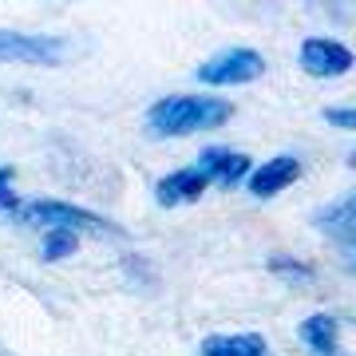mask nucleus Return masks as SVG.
<instances>
[{
	"label": "nucleus",
	"instance_id": "1",
	"mask_svg": "<svg viewBox=\"0 0 356 356\" xmlns=\"http://www.w3.org/2000/svg\"><path fill=\"white\" fill-rule=\"evenodd\" d=\"M229 115H234V103L222 95H163L159 103H151L147 127L163 139H182V135L226 127Z\"/></svg>",
	"mask_w": 356,
	"mask_h": 356
},
{
	"label": "nucleus",
	"instance_id": "2",
	"mask_svg": "<svg viewBox=\"0 0 356 356\" xmlns=\"http://www.w3.org/2000/svg\"><path fill=\"white\" fill-rule=\"evenodd\" d=\"M16 222H28V226H40V229H72V234H83V229H91V234H119L95 210L60 202V198H32V202L20 206Z\"/></svg>",
	"mask_w": 356,
	"mask_h": 356
},
{
	"label": "nucleus",
	"instance_id": "3",
	"mask_svg": "<svg viewBox=\"0 0 356 356\" xmlns=\"http://www.w3.org/2000/svg\"><path fill=\"white\" fill-rule=\"evenodd\" d=\"M67 40L48 32H8L0 28V64H32V67H56L64 60Z\"/></svg>",
	"mask_w": 356,
	"mask_h": 356
},
{
	"label": "nucleus",
	"instance_id": "4",
	"mask_svg": "<svg viewBox=\"0 0 356 356\" xmlns=\"http://www.w3.org/2000/svg\"><path fill=\"white\" fill-rule=\"evenodd\" d=\"M261 72H266V60H261V51H254V48H226V51H218L214 60L198 64V79H202V83H214V88L254 83Z\"/></svg>",
	"mask_w": 356,
	"mask_h": 356
},
{
	"label": "nucleus",
	"instance_id": "5",
	"mask_svg": "<svg viewBox=\"0 0 356 356\" xmlns=\"http://www.w3.org/2000/svg\"><path fill=\"white\" fill-rule=\"evenodd\" d=\"M297 60L313 79H332V76H344L353 72V51L344 48L341 40H329V36H309L297 51Z\"/></svg>",
	"mask_w": 356,
	"mask_h": 356
},
{
	"label": "nucleus",
	"instance_id": "6",
	"mask_svg": "<svg viewBox=\"0 0 356 356\" xmlns=\"http://www.w3.org/2000/svg\"><path fill=\"white\" fill-rule=\"evenodd\" d=\"M198 170H202L210 182H218L222 191H234L238 182H245L250 178V154H242V151H226V147H206L202 154H198Z\"/></svg>",
	"mask_w": 356,
	"mask_h": 356
},
{
	"label": "nucleus",
	"instance_id": "7",
	"mask_svg": "<svg viewBox=\"0 0 356 356\" xmlns=\"http://www.w3.org/2000/svg\"><path fill=\"white\" fill-rule=\"evenodd\" d=\"M301 178V163H297V154H277V159H269L266 166H257V170H250V178H245V186H250V194L254 198H277L285 186H293Z\"/></svg>",
	"mask_w": 356,
	"mask_h": 356
},
{
	"label": "nucleus",
	"instance_id": "8",
	"mask_svg": "<svg viewBox=\"0 0 356 356\" xmlns=\"http://www.w3.org/2000/svg\"><path fill=\"white\" fill-rule=\"evenodd\" d=\"M206 186H210V178H206L198 166H182V170H170L166 178H159V186H154V202L166 206V210H175V206L198 202Z\"/></svg>",
	"mask_w": 356,
	"mask_h": 356
},
{
	"label": "nucleus",
	"instance_id": "9",
	"mask_svg": "<svg viewBox=\"0 0 356 356\" xmlns=\"http://www.w3.org/2000/svg\"><path fill=\"white\" fill-rule=\"evenodd\" d=\"M301 344L309 348V356H348L341 344V325L329 317V313H313V317L301 321L297 329Z\"/></svg>",
	"mask_w": 356,
	"mask_h": 356
},
{
	"label": "nucleus",
	"instance_id": "10",
	"mask_svg": "<svg viewBox=\"0 0 356 356\" xmlns=\"http://www.w3.org/2000/svg\"><path fill=\"white\" fill-rule=\"evenodd\" d=\"M317 229H325L341 245H356V191L344 194L341 202L325 206L317 214Z\"/></svg>",
	"mask_w": 356,
	"mask_h": 356
},
{
	"label": "nucleus",
	"instance_id": "11",
	"mask_svg": "<svg viewBox=\"0 0 356 356\" xmlns=\"http://www.w3.org/2000/svg\"><path fill=\"white\" fill-rule=\"evenodd\" d=\"M202 356H269L266 348V337L257 332H218V337H206Z\"/></svg>",
	"mask_w": 356,
	"mask_h": 356
},
{
	"label": "nucleus",
	"instance_id": "12",
	"mask_svg": "<svg viewBox=\"0 0 356 356\" xmlns=\"http://www.w3.org/2000/svg\"><path fill=\"white\" fill-rule=\"evenodd\" d=\"M76 250H79V234H72V229H48L44 245H40V257L44 261H60V257H72Z\"/></svg>",
	"mask_w": 356,
	"mask_h": 356
},
{
	"label": "nucleus",
	"instance_id": "13",
	"mask_svg": "<svg viewBox=\"0 0 356 356\" xmlns=\"http://www.w3.org/2000/svg\"><path fill=\"white\" fill-rule=\"evenodd\" d=\"M269 269H273L277 277H285V281H301V285L313 281V266L297 261V257H269Z\"/></svg>",
	"mask_w": 356,
	"mask_h": 356
},
{
	"label": "nucleus",
	"instance_id": "14",
	"mask_svg": "<svg viewBox=\"0 0 356 356\" xmlns=\"http://www.w3.org/2000/svg\"><path fill=\"white\" fill-rule=\"evenodd\" d=\"M20 198L13 194V166H0V214H8V218H16L20 214Z\"/></svg>",
	"mask_w": 356,
	"mask_h": 356
},
{
	"label": "nucleus",
	"instance_id": "15",
	"mask_svg": "<svg viewBox=\"0 0 356 356\" xmlns=\"http://www.w3.org/2000/svg\"><path fill=\"white\" fill-rule=\"evenodd\" d=\"M325 123L341 131H356V107H325Z\"/></svg>",
	"mask_w": 356,
	"mask_h": 356
},
{
	"label": "nucleus",
	"instance_id": "16",
	"mask_svg": "<svg viewBox=\"0 0 356 356\" xmlns=\"http://www.w3.org/2000/svg\"><path fill=\"white\" fill-rule=\"evenodd\" d=\"M348 166H356V147H353V151H348Z\"/></svg>",
	"mask_w": 356,
	"mask_h": 356
},
{
	"label": "nucleus",
	"instance_id": "17",
	"mask_svg": "<svg viewBox=\"0 0 356 356\" xmlns=\"http://www.w3.org/2000/svg\"><path fill=\"white\" fill-rule=\"evenodd\" d=\"M353 273H356V254H353Z\"/></svg>",
	"mask_w": 356,
	"mask_h": 356
}]
</instances>
